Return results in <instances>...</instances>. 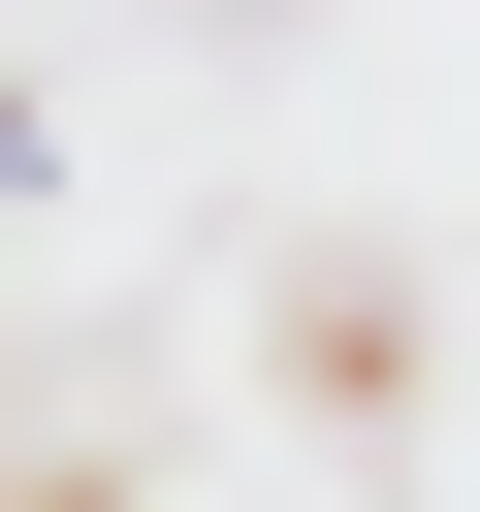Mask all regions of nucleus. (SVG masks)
Segmentation results:
<instances>
[{
	"label": "nucleus",
	"instance_id": "nucleus-1",
	"mask_svg": "<svg viewBox=\"0 0 480 512\" xmlns=\"http://www.w3.org/2000/svg\"><path fill=\"white\" fill-rule=\"evenodd\" d=\"M0 160H32V96H0Z\"/></svg>",
	"mask_w": 480,
	"mask_h": 512
}]
</instances>
